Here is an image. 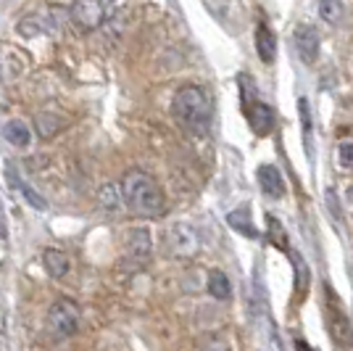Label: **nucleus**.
<instances>
[{"label": "nucleus", "instance_id": "nucleus-1", "mask_svg": "<svg viewBox=\"0 0 353 351\" xmlns=\"http://www.w3.org/2000/svg\"><path fill=\"white\" fill-rule=\"evenodd\" d=\"M121 188V201L124 209H130L134 217L143 220H156L166 211V196L156 177H150L143 169H130L119 182Z\"/></svg>", "mask_w": 353, "mask_h": 351}, {"label": "nucleus", "instance_id": "nucleus-2", "mask_svg": "<svg viewBox=\"0 0 353 351\" xmlns=\"http://www.w3.org/2000/svg\"><path fill=\"white\" fill-rule=\"evenodd\" d=\"M172 117L185 132L195 137H206L211 119H214V101L206 88L201 85H185L172 98Z\"/></svg>", "mask_w": 353, "mask_h": 351}, {"label": "nucleus", "instance_id": "nucleus-3", "mask_svg": "<svg viewBox=\"0 0 353 351\" xmlns=\"http://www.w3.org/2000/svg\"><path fill=\"white\" fill-rule=\"evenodd\" d=\"M45 325H48L50 338H56V341H69V338H74L79 333V328H82L79 304L74 298H59V301H53L50 309H48Z\"/></svg>", "mask_w": 353, "mask_h": 351}, {"label": "nucleus", "instance_id": "nucleus-4", "mask_svg": "<svg viewBox=\"0 0 353 351\" xmlns=\"http://www.w3.org/2000/svg\"><path fill=\"white\" fill-rule=\"evenodd\" d=\"M163 246H166V254L174 259H192L201 249V238L190 222H174L163 233Z\"/></svg>", "mask_w": 353, "mask_h": 351}, {"label": "nucleus", "instance_id": "nucleus-5", "mask_svg": "<svg viewBox=\"0 0 353 351\" xmlns=\"http://www.w3.org/2000/svg\"><path fill=\"white\" fill-rule=\"evenodd\" d=\"M324 314H327V328H330V336L335 338V343H340V346H353V325L345 317V312H343V307H340V301L335 298L332 291H327Z\"/></svg>", "mask_w": 353, "mask_h": 351}, {"label": "nucleus", "instance_id": "nucleus-6", "mask_svg": "<svg viewBox=\"0 0 353 351\" xmlns=\"http://www.w3.org/2000/svg\"><path fill=\"white\" fill-rule=\"evenodd\" d=\"M69 21L79 32H95L105 21V8L101 0H74L69 8Z\"/></svg>", "mask_w": 353, "mask_h": 351}, {"label": "nucleus", "instance_id": "nucleus-7", "mask_svg": "<svg viewBox=\"0 0 353 351\" xmlns=\"http://www.w3.org/2000/svg\"><path fill=\"white\" fill-rule=\"evenodd\" d=\"M124 251H127V259L137 267L150 262L153 256V238L148 233L145 227H132L124 235Z\"/></svg>", "mask_w": 353, "mask_h": 351}, {"label": "nucleus", "instance_id": "nucleus-8", "mask_svg": "<svg viewBox=\"0 0 353 351\" xmlns=\"http://www.w3.org/2000/svg\"><path fill=\"white\" fill-rule=\"evenodd\" d=\"M293 43L303 64H316V59H319V32L309 24H298L293 32Z\"/></svg>", "mask_w": 353, "mask_h": 351}, {"label": "nucleus", "instance_id": "nucleus-9", "mask_svg": "<svg viewBox=\"0 0 353 351\" xmlns=\"http://www.w3.org/2000/svg\"><path fill=\"white\" fill-rule=\"evenodd\" d=\"M248 122H250V130L256 132L259 137H266L269 132L274 130V122H277V117H274V108L269 106V103H253L248 111Z\"/></svg>", "mask_w": 353, "mask_h": 351}, {"label": "nucleus", "instance_id": "nucleus-10", "mask_svg": "<svg viewBox=\"0 0 353 351\" xmlns=\"http://www.w3.org/2000/svg\"><path fill=\"white\" fill-rule=\"evenodd\" d=\"M259 185H261V191L269 196V198H282L288 188H285V177L282 172L274 167V164H264V167H259Z\"/></svg>", "mask_w": 353, "mask_h": 351}, {"label": "nucleus", "instance_id": "nucleus-11", "mask_svg": "<svg viewBox=\"0 0 353 351\" xmlns=\"http://www.w3.org/2000/svg\"><path fill=\"white\" fill-rule=\"evenodd\" d=\"M43 264L45 269H48V275L53 280H63L69 275V269H72V262H69V256L59 249H45L43 251Z\"/></svg>", "mask_w": 353, "mask_h": 351}, {"label": "nucleus", "instance_id": "nucleus-12", "mask_svg": "<svg viewBox=\"0 0 353 351\" xmlns=\"http://www.w3.org/2000/svg\"><path fill=\"white\" fill-rule=\"evenodd\" d=\"M3 137H6L14 148H27L32 143V130L27 122L11 119V122L3 124Z\"/></svg>", "mask_w": 353, "mask_h": 351}, {"label": "nucleus", "instance_id": "nucleus-13", "mask_svg": "<svg viewBox=\"0 0 353 351\" xmlns=\"http://www.w3.org/2000/svg\"><path fill=\"white\" fill-rule=\"evenodd\" d=\"M256 50H259V59L264 61V64L274 61L277 40H274V32L269 30L266 24H259V30H256Z\"/></svg>", "mask_w": 353, "mask_h": 351}, {"label": "nucleus", "instance_id": "nucleus-14", "mask_svg": "<svg viewBox=\"0 0 353 351\" xmlns=\"http://www.w3.org/2000/svg\"><path fill=\"white\" fill-rule=\"evenodd\" d=\"M206 288H208V293H211L214 298H219V301L232 298V283H230V278H227L221 269H211V272H208Z\"/></svg>", "mask_w": 353, "mask_h": 351}, {"label": "nucleus", "instance_id": "nucleus-15", "mask_svg": "<svg viewBox=\"0 0 353 351\" xmlns=\"http://www.w3.org/2000/svg\"><path fill=\"white\" fill-rule=\"evenodd\" d=\"M227 225L237 230L240 235H245V238H256V227H253V222H250V214L248 209H235V211H230L227 214Z\"/></svg>", "mask_w": 353, "mask_h": 351}, {"label": "nucleus", "instance_id": "nucleus-16", "mask_svg": "<svg viewBox=\"0 0 353 351\" xmlns=\"http://www.w3.org/2000/svg\"><path fill=\"white\" fill-rule=\"evenodd\" d=\"M98 204H101V209H105V211H119V209H124V201H121V188L114 185V182L103 185L101 193H98Z\"/></svg>", "mask_w": 353, "mask_h": 351}, {"label": "nucleus", "instance_id": "nucleus-17", "mask_svg": "<svg viewBox=\"0 0 353 351\" xmlns=\"http://www.w3.org/2000/svg\"><path fill=\"white\" fill-rule=\"evenodd\" d=\"M319 16L327 24H338L343 19V3L340 0H319Z\"/></svg>", "mask_w": 353, "mask_h": 351}, {"label": "nucleus", "instance_id": "nucleus-18", "mask_svg": "<svg viewBox=\"0 0 353 351\" xmlns=\"http://www.w3.org/2000/svg\"><path fill=\"white\" fill-rule=\"evenodd\" d=\"M266 230H269V238H272V243L277 246V249L288 251V235H285V230H282V225L277 217H266Z\"/></svg>", "mask_w": 353, "mask_h": 351}, {"label": "nucleus", "instance_id": "nucleus-19", "mask_svg": "<svg viewBox=\"0 0 353 351\" xmlns=\"http://www.w3.org/2000/svg\"><path fill=\"white\" fill-rule=\"evenodd\" d=\"M14 185L19 188V191H21V196L27 198V204H30L32 209H37V211H45V209H48V201H45V198L37 191H32L27 182H19V180H14Z\"/></svg>", "mask_w": 353, "mask_h": 351}, {"label": "nucleus", "instance_id": "nucleus-20", "mask_svg": "<svg viewBox=\"0 0 353 351\" xmlns=\"http://www.w3.org/2000/svg\"><path fill=\"white\" fill-rule=\"evenodd\" d=\"M201 351H235V346H232V341L224 336V333H214V336H208L203 341Z\"/></svg>", "mask_w": 353, "mask_h": 351}, {"label": "nucleus", "instance_id": "nucleus-21", "mask_svg": "<svg viewBox=\"0 0 353 351\" xmlns=\"http://www.w3.org/2000/svg\"><path fill=\"white\" fill-rule=\"evenodd\" d=\"M335 153H338V164L343 169H353V140H340Z\"/></svg>", "mask_w": 353, "mask_h": 351}, {"label": "nucleus", "instance_id": "nucleus-22", "mask_svg": "<svg viewBox=\"0 0 353 351\" xmlns=\"http://www.w3.org/2000/svg\"><path fill=\"white\" fill-rule=\"evenodd\" d=\"M61 127V119H50V114H40L37 117V130L43 137H53Z\"/></svg>", "mask_w": 353, "mask_h": 351}, {"label": "nucleus", "instance_id": "nucleus-23", "mask_svg": "<svg viewBox=\"0 0 353 351\" xmlns=\"http://www.w3.org/2000/svg\"><path fill=\"white\" fill-rule=\"evenodd\" d=\"M301 122H303V137H306V146L311 148V114H309V101L301 98Z\"/></svg>", "mask_w": 353, "mask_h": 351}, {"label": "nucleus", "instance_id": "nucleus-24", "mask_svg": "<svg viewBox=\"0 0 353 351\" xmlns=\"http://www.w3.org/2000/svg\"><path fill=\"white\" fill-rule=\"evenodd\" d=\"M295 351H316V349H314V346H309L306 341H298V343H295Z\"/></svg>", "mask_w": 353, "mask_h": 351}, {"label": "nucleus", "instance_id": "nucleus-25", "mask_svg": "<svg viewBox=\"0 0 353 351\" xmlns=\"http://www.w3.org/2000/svg\"><path fill=\"white\" fill-rule=\"evenodd\" d=\"M0 233L6 235V214H3V204H0Z\"/></svg>", "mask_w": 353, "mask_h": 351}, {"label": "nucleus", "instance_id": "nucleus-26", "mask_svg": "<svg viewBox=\"0 0 353 351\" xmlns=\"http://www.w3.org/2000/svg\"><path fill=\"white\" fill-rule=\"evenodd\" d=\"M348 196H351V198H353V185H351V191H348Z\"/></svg>", "mask_w": 353, "mask_h": 351}]
</instances>
